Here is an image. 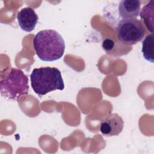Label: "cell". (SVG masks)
I'll use <instances>...</instances> for the list:
<instances>
[{
	"label": "cell",
	"instance_id": "obj_5",
	"mask_svg": "<svg viewBox=\"0 0 154 154\" xmlns=\"http://www.w3.org/2000/svg\"><path fill=\"white\" fill-rule=\"evenodd\" d=\"M124 122L117 114L113 113L106 116L100 123V132L106 137L118 135L123 129Z\"/></svg>",
	"mask_w": 154,
	"mask_h": 154
},
{
	"label": "cell",
	"instance_id": "obj_2",
	"mask_svg": "<svg viewBox=\"0 0 154 154\" xmlns=\"http://www.w3.org/2000/svg\"><path fill=\"white\" fill-rule=\"evenodd\" d=\"M30 81L34 91L40 97L49 92L64 88L61 72L55 67H42L33 69Z\"/></svg>",
	"mask_w": 154,
	"mask_h": 154
},
{
	"label": "cell",
	"instance_id": "obj_10",
	"mask_svg": "<svg viewBox=\"0 0 154 154\" xmlns=\"http://www.w3.org/2000/svg\"><path fill=\"white\" fill-rule=\"evenodd\" d=\"M102 47L106 52H109L113 49V48L114 47V42L111 39L106 38L103 40V44H102Z\"/></svg>",
	"mask_w": 154,
	"mask_h": 154
},
{
	"label": "cell",
	"instance_id": "obj_9",
	"mask_svg": "<svg viewBox=\"0 0 154 154\" xmlns=\"http://www.w3.org/2000/svg\"><path fill=\"white\" fill-rule=\"evenodd\" d=\"M143 57L147 61L153 63V34L147 35L143 41L142 49Z\"/></svg>",
	"mask_w": 154,
	"mask_h": 154
},
{
	"label": "cell",
	"instance_id": "obj_7",
	"mask_svg": "<svg viewBox=\"0 0 154 154\" xmlns=\"http://www.w3.org/2000/svg\"><path fill=\"white\" fill-rule=\"evenodd\" d=\"M141 2L138 0H123L119 4V16L123 19H136L139 16Z\"/></svg>",
	"mask_w": 154,
	"mask_h": 154
},
{
	"label": "cell",
	"instance_id": "obj_8",
	"mask_svg": "<svg viewBox=\"0 0 154 154\" xmlns=\"http://www.w3.org/2000/svg\"><path fill=\"white\" fill-rule=\"evenodd\" d=\"M140 16L143 20L144 23L150 32H153V19H154V2L150 1L141 9Z\"/></svg>",
	"mask_w": 154,
	"mask_h": 154
},
{
	"label": "cell",
	"instance_id": "obj_1",
	"mask_svg": "<svg viewBox=\"0 0 154 154\" xmlns=\"http://www.w3.org/2000/svg\"><path fill=\"white\" fill-rule=\"evenodd\" d=\"M33 46L38 57L44 61H54L60 59L65 50L63 38L53 29L38 32L33 39Z\"/></svg>",
	"mask_w": 154,
	"mask_h": 154
},
{
	"label": "cell",
	"instance_id": "obj_3",
	"mask_svg": "<svg viewBox=\"0 0 154 154\" xmlns=\"http://www.w3.org/2000/svg\"><path fill=\"white\" fill-rule=\"evenodd\" d=\"M1 94L4 97L18 100L22 94L28 93V78L20 69L11 68L0 82Z\"/></svg>",
	"mask_w": 154,
	"mask_h": 154
},
{
	"label": "cell",
	"instance_id": "obj_6",
	"mask_svg": "<svg viewBox=\"0 0 154 154\" xmlns=\"http://www.w3.org/2000/svg\"><path fill=\"white\" fill-rule=\"evenodd\" d=\"M17 19L21 29L26 32L32 31L38 22V16L32 8H23L17 13Z\"/></svg>",
	"mask_w": 154,
	"mask_h": 154
},
{
	"label": "cell",
	"instance_id": "obj_4",
	"mask_svg": "<svg viewBox=\"0 0 154 154\" xmlns=\"http://www.w3.org/2000/svg\"><path fill=\"white\" fill-rule=\"evenodd\" d=\"M119 40L128 45H134L142 40L146 31L141 22L137 19H123L116 28Z\"/></svg>",
	"mask_w": 154,
	"mask_h": 154
}]
</instances>
